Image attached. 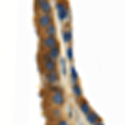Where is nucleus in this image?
Masks as SVG:
<instances>
[{
	"label": "nucleus",
	"instance_id": "f257e3e1",
	"mask_svg": "<svg viewBox=\"0 0 125 125\" xmlns=\"http://www.w3.org/2000/svg\"><path fill=\"white\" fill-rule=\"evenodd\" d=\"M43 78L45 82L49 85H54L60 81L59 73L57 70L53 72H45L43 74Z\"/></svg>",
	"mask_w": 125,
	"mask_h": 125
},
{
	"label": "nucleus",
	"instance_id": "f03ea898",
	"mask_svg": "<svg viewBox=\"0 0 125 125\" xmlns=\"http://www.w3.org/2000/svg\"><path fill=\"white\" fill-rule=\"evenodd\" d=\"M50 102L56 107H61L65 103V98L62 91L53 92L50 96Z\"/></svg>",
	"mask_w": 125,
	"mask_h": 125
},
{
	"label": "nucleus",
	"instance_id": "7ed1b4c3",
	"mask_svg": "<svg viewBox=\"0 0 125 125\" xmlns=\"http://www.w3.org/2000/svg\"><path fill=\"white\" fill-rule=\"evenodd\" d=\"M56 9L58 13V18L60 21H64L65 19H67L68 16V9L67 6L62 3H57Z\"/></svg>",
	"mask_w": 125,
	"mask_h": 125
},
{
	"label": "nucleus",
	"instance_id": "20e7f679",
	"mask_svg": "<svg viewBox=\"0 0 125 125\" xmlns=\"http://www.w3.org/2000/svg\"><path fill=\"white\" fill-rule=\"evenodd\" d=\"M37 23L40 28L45 29L48 26H49L50 24L53 23V17L50 14H43V13H42L41 15H39L38 17Z\"/></svg>",
	"mask_w": 125,
	"mask_h": 125
},
{
	"label": "nucleus",
	"instance_id": "39448f33",
	"mask_svg": "<svg viewBox=\"0 0 125 125\" xmlns=\"http://www.w3.org/2000/svg\"><path fill=\"white\" fill-rule=\"evenodd\" d=\"M41 43L44 48H48V49L58 45L57 39H56V37H53V36H46V37H44L42 39Z\"/></svg>",
	"mask_w": 125,
	"mask_h": 125
},
{
	"label": "nucleus",
	"instance_id": "423d86ee",
	"mask_svg": "<svg viewBox=\"0 0 125 125\" xmlns=\"http://www.w3.org/2000/svg\"><path fill=\"white\" fill-rule=\"evenodd\" d=\"M43 69L44 70V73L56 71L57 70V62H56V61L52 59L43 60Z\"/></svg>",
	"mask_w": 125,
	"mask_h": 125
},
{
	"label": "nucleus",
	"instance_id": "0eeeda50",
	"mask_svg": "<svg viewBox=\"0 0 125 125\" xmlns=\"http://www.w3.org/2000/svg\"><path fill=\"white\" fill-rule=\"evenodd\" d=\"M47 53H48V57L51 58V59L56 61V60L58 58V57H59V55H60V48H59V46L57 45V46H55V47H53L52 48H49V49H48V51L47 52Z\"/></svg>",
	"mask_w": 125,
	"mask_h": 125
},
{
	"label": "nucleus",
	"instance_id": "6e6552de",
	"mask_svg": "<svg viewBox=\"0 0 125 125\" xmlns=\"http://www.w3.org/2000/svg\"><path fill=\"white\" fill-rule=\"evenodd\" d=\"M38 10H39L43 14H50V13L52 12V5L48 0H46L43 4L39 8Z\"/></svg>",
	"mask_w": 125,
	"mask_h": 125
},
{
	"label": "nucleus",
	"instance_id": "1a4fd4ad",
	"mask_svg": "<svg viewBox=\"0 0 125 125\" xmlns=\"http://www.w3.org/2000/svg\"><path fill=\"white\" fill-rule=\"evenodd\" d=\"M86 119L89 124L94 125L98 122H99V117H98V115L96 114L95 112H93V111H91L89 114L86 115Z\"/></svg>",
	"mask_w": 125,
	"mask_h": 125
},
{
	"label": "nucleus",
	"instance_id": "9d476101",
	"mask_svg": "<svg viewBox=\"0 0 125 125\" xmlns=\"http://www.w3.org/2000/svg\"><path fill=\"white\" fill-rule=\"evenodd\" d=\"M44 33H45L46 36H53V37H55L56 34H57V28H56V25L53 23L50 24L49 26H48L47 28L44 29Z\"/></svg>",
	"mask_w": 125,
	"mask_h": 125
},
{
	"label": "nucleus",
	"instance_id": "9b49d317",
	"mask_svg": "<svg viewBox=\"0 0 125 125\" xmlns=\"http://www.w3.org/2000/svg\"><path fill=\"white\" fill-rule=\"evenodd\" d=\"M79 108H80V110H81V112L85 116L87 115V114H89L90 112H91V108H90L89 104H88L86 101H83V102L80 103Z\"/></svg>",
	"mask_w": 125,
	"mask_h": 125
},
{
	"label": "nucleus",
	"instance_id": "f8f14e48",
	"mask_svg": "<svg viewBox=\"0 0 125 125\" xmlns=\"http://www.w3.org/2000/svg\"><path fill=\"white\" fill-rule=\"evenodd\" d=\"M72 89H73V94L77 97V98H80V97L83 95V90H82L81 87H80V85L78 83H73Z\"/></svg>",
	"mask_w": 125,
	"mask_h": 125
},
{
	"label": "nucleus",
	"instance_id": "ddd939ff",
	"mask_svg": "<svg viewBox=\"0 0 125 125\" xmlns=\"http://www.w3.org/2000/svg\"><path fill=\"white\" fill-rule=\"evenodd\" d=\"M70 78H71V81H72L73 83H78V74L77 73L76 68H74L73 66H71V67H70Z\"/></svg>",
	"mask_w": 125,
	"mask_h": 125
},
{
	"label": "nucleus",
	"instance_id": "4468645a",
	"mask_svg": "<svg viewBox=\"0 0 125 125\" xmlns=\"http://www.w3.org/2000/svg\"><path fill=\"white\" fill-rule=\"evenodd\" d=\"M62 40H63L64 43H69L72 40V33L68 30L63 31L62 33Z\"/></svg>",
	"mask_w": 125,
	"mask_h": 125
},
{
	"label": "nucleus",
	"instance_id": "2eb2a0df",
	"mask_svg": "<svg viewBox=\"0 0 125 125\" xmlns=\"http://www.w3.org/2000/svg\"><path fill=\"white\" fill-rule=\"evenodd\" d=\"M66 55L68 60L72 61L73 59V48L72 47H68L67 48V51H66Z\"/></svg>",
	"mask_w": 125,
	"mask_h": 125
},
{
	"label": "nucleus",
	"instance_id": "dca6fc26",
	"mask_svg": "<svg viewBox=\"0 0 125 125\" xmlns=\"http://www.w3.org/2000/svg\"><path fill=\"white\" fill-rule=\"evenodd\" d=\"M60 63H61L62 66V75L65 77L66 74H67V67H66V61L64 60V58H61L60 60Z\"/></svg>",
	"mask_w": 125,
	"mask_h": 125
},
{
	"label": "nucleus",
	"instance_id": "f3484780",
	"mask_svg": "<svg viewBox=\"0 0 125 125\" xmlns=\"http://www.w3.org/2000/svg\"><path fill=\"white\" fill-rule=\"evenodd\" d=\"M56 125H69V124L66 119H59L56 123Z\"/></svg>",
	"mask_w": 125,
	"mask_h": 125
},
{
	"label": "nucleus",
	"instance_id": "a211bd4d",
	"mask_svg": "<svg viewBox=\"0 0 125 125\" xmlns=\"http://www.w3.org/2000/svg\"><path fill=\"white\" fill-rule=\"evenodd\" d=\"M94 125H104V124H103L102 122H98L97 124H95Z\"/></svg>",
	"mask_w": 125,
	"mask_h": 125
}]
</instances>
